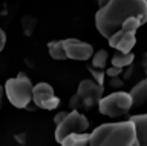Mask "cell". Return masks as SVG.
<instances>
[{"mask_svg":"<svg viewBox=\"0 0 147 146\" xmlns=\"http://www.w3.org/2000/svg\"><path fill=\"white\" fill-rule=\"evenodd\" d=\"M129 17H136L144 25L147 22V0H109L96 11L95 26L103 37L109 39L119 31Z\"/></svg>","mask_w":147,"mask_h":146,"instance_id":"cell-1","label":"cell"},{"mask_svg":"<svg viewBox=\"0 0 147 146\" xmlns=\"http://www.w3.org/2000/svg\"><path fill=\"white\" fill-rule=\"evenodd\" d=\"M136 141V128L132 120L103 123L89 132V146H132Z\"/></svg>","mask_w":147,"mask_h":146,"instance_id":"cell-2","label":"cell"},{"mask_svg":"<svg viewBox=\"0 0 147 146\" xmlns=\"http://www.w3.org/2000/svg\"><path fill=\"white\" fill-rule=\"evenodd\" d=\"M32 88L29 77L20 72L14 79H8L5 83V95L8 97L9 103L18 109H25L32 102Z\"/></svg>","mask_w":147,"mask_h":146,"instance_id":"cell-3","label":"cell"},{"mask_svg":"<svg viewBox=\"0 0 147 146\" xmlns=\"http://www.w3.org/2000/svg\"><path fill=\"white\" fill-rule=\"evenodd\" d=\"M103 95H104V86L95 83L90 79H84L78 85L77 94L72 95L71 100H69V108L72 111H78L80 106L89 109L95 105H98V102L103 98Z\"/></svg>","mask_w":147,"mask_h":146,"instance_id":"cell-4","label":"cell"},{"mask_svg":"<svg viewBox=\"0 0 147 146\" xmlns=\"http://www.w3.org/2000/svg\"><path fill=\"white\" fill-rule=\"evenodd\" d=\"M132 106L133 103H132L130 94L124 92V91H117V92L104 95L98 102L100 112L110 118H118L124 115V114H127Z\"/></svg>","mask_w":147,"mask_h":146,"instance_id":"cell-5","label":"cell"},{"mask_svg":"<svg viewBox=\"0 0 147 146\" xmlns=\"http://www.w3.org/2000/svg\"><path fill=\"white\" fill-rule=\"evenodd\" d=\"M89 129V120L84 114L80 111H69L67 115L63 118V122L55 128V140L58 143L72 134H83Z\"/></svg>","mask_w":147,"mask_h":146,"instance_id":"cell-6","label":"cell"},{"mask_svg":"<svg viewBox=\"0 0 147 146\" xmlns=\"http://www.w3.org/2000/svg\"><path fill=\"white\" fill-rule=\"evenodd\" d=\"M32 102L35 106L46 111H52L60 106V98L55 95L54 88L46 81H40L32 88Z\"/></svg>","mask_w":147,"mask_h":146,"instance_id":"cell-7","label":"cell"},{"mask_svg":"<svg viewBox=\"0 0 147 146\" xmlns=\"http://www.w3.org/2000/svg\"><path fill=\"white\" fill-rule=\"evenodd\" d=\"M64 45V51H66L67 58L71 60H89L94 56V48L90 43L83 42L78 39H64L63 40Z\"/></svg>","mask_w":147,"mask_h":146,"instance_id":"cell-8","label":"cell"},{"mask_svg":"<svg viewBox=\"0 0 147 146\" xmlns=\"http://www.w3.org/2000/svg\"><path fill=\"white\" fill-rule=\"evenodd\" d=\"M129 120H132L136 128L138 146H147V114H136V115H132Z\"/></svg>","mask_w":147,"mask_h":146,"instance_id":"cell-9","label":"cell"},{"mask_svg":"<svg viewBox=\"0 0 147 146\" xmlns=\"http://www.w3.org/2000/svg\"><path fill=\"white\" fill-rule=\"evenodd\" d=\"M130 97H132V103L135 105V106H141V105H144L147 102V77L146 79H142L141 81H138V83L133 86L130 89Z\"/></svg>","mask_w":147,"mask_h":146,"instance_id":"cell-10","label":"cell"},{"mask_svg":"<svg viewBox=\"0 0 147 146\" xmlns=\"http://www.w3.org/2000/svg\"><path fill=\"white\" fill-rule=\"evenodd\" d=\"M135 45H136L135 33H123L121 39H119V42H118L115 49H117L118 52H121V54H130Z\"/></svg>","mask_w":147,"mask_h":146,"instance_id":"cell-11","label":"cell"},{"mask_svg":"<svg viewBox=\"0 0 147 146\" xmlns=\"http://www.w3.org/2000/svg\"><path fill=\"white\" fill-rule=\"evenodd\" d=\"M48 51H49V56L52 57L54 60H67L63 40H54V42H49L48 43Z\"/></svg>","mask_w":147,"mask_h":146,"instance_id":"cell-12","label":"cell"},{"mask_svg":"<svg viewBox=\"0 0 147 146\" xmlns=\"http://www.w3.org/2000/svg\"><path fill=\"white\" fill-rule=\"evenodd\" d=\"M60 145L61 146H89V132L72 134V135L66 137Z\"/></svg>","mask_w":147,"mask_h":146,"instance_id":"cell-13","label":"cell"},{"mask_svg":"<svg viewBox=\"0 0 147 146\" xmlns=\"http://www.w3.org/2000/svg\"><path fill=\"white\" fill-rule=\"evenodd\" d=\"M133 58H135V56H133L132 52H130V54L117 52V54L112 57V66L124 69V68H129V66L132 65V63H133Z\"/></svg>","mask_w":147,"mask_h":146,"instance_id":"cell-14","label":"cell"},{"mask_svg":"<svg viewBox=\"0 0 147 146\" xmlns=\"http://www.w3.org/2000/svg\"><path fill=\"white\" fill-rule=\"evenodd\" d=\"M107 58H109L107 51L106 49H98L92 56V68H95V69H104L106 63H107Z\"/></svg>","mask_w":147,"mask_h":146,"instance_id":"cell-15","label":"cell"},{"mask_svg":"<svg viewBox=\"0 0 147 146\" xmlns=\"http://www.w3.org/2000/svg\"><path fill=\"white\" fill-rule=\"evenodd\" d=\"M37 28V19L35 17H32V16H25V17H22V29H23V33H25V35H29L34 33V29Z\"/></svg>","mask_w":147,"mask_h":146,"instance_id":"cell-16","label":"cell"},{"mask_svg":"<svg viewBox=\"0 0 147 146\" xmlns=\"http://www.w3.org/2000/svg\"><path fill=\"white\" fill-rule=\"evenodd\" d=\"M142 23L140 20L136 19V17H129L127 20H124V23L121 25V29L123 33H136V29L140 28Z\"/></svg>","mask_w":147,"mask_h":146,"instance_id":"cell-17","label":"cell"},{"mask_svg":"<svg viewBox=\"0 0 147 146\" xmlns=\"http://www.w3.org/2000/svg\"><path fill=\"white\" fill-rule=\"evenodd\" d=\"M89 71L92 72V75H94V81L95 83H98V85H101L103 86V83H104V77H106V74H104V71H101V69H95V68H89Z\"/></svg>","mask_w":147,"mask_h":146,"instance_id":"cell-18","label":"cell"},{"mask_svg":"<svg viewBox=\"0 0 147 146\" xmlns=\"http://www.w3.org/2000/svg\"><path fill=\"white\" fill-rule=\"evenodd\" d=\"M121 35H123V31L119 29V31H117L112 37H109L107 39V42H109V46L110 48H117V45H118V42H119V39H121Z\"/></svg>","mask_w":147,"mask_h":146,"instance_id":"cell-19","label":"cell"},{"mask_svg":"<svg viewBox=\"0 0 147 146\" xmlns=\"http://www.w3.org/2000/svg\"><path fill=\"white\" fill-rule=\"evenodd\" d=\"M104 74L107 75V77H110V79H113V77H118V75H121V74H123V69H121V68L110 66V68H107V69L104 71Z\"/></svg>","mask_w":147,"mask_h":146,"instance_id":"cell-20","label":"cell"},{"mask_svg":"<svg viewBox=\"0 0 147 146\" xmlns=\"http://www.w3.org/2000/svg\"><path fill=\"white\" fill-rule=\"evenodd\" d=\"M5 45H6V34H5L3 28H0V52L3 51Z\"/></svg>","mask_w":147,"mask_h":146,"instance_id":"cell-21","label":"cell"},{"mask_svg":"<svg viewBox=\"0 0 147 146\" xmlns=\"http://www.w3.org/2000/svg\"><path fill=\"white\" fill-rule=\"evenodd\" d=\"M110 85H112L113 88H121V86H123V80L119 79V77H113V79H110Z\"/></svg>","mask_w":147,"mask_h":146,"instance_id":"cell-22","label":"cell"},{"mask_svg":"<svg viewBox=\"0 0 147 146\" xmlns=\"http://www.w3.org/2000/svg\"><path fill=\"white\" fill-rule=\"evenodd\" d=\"M66 115H67V112H64V111H63V112H58L57 115L54 117V120H55V125H60V123L63 122V118L66 117Z\"/></svg>","mask_w":147,"mask_h":146,"instance_id":"cell-23","label":"cell"},{"mask_svg":"<svg viewBox=\"0 0 147 146\" xmlns=\"http://www.w3.org/2000/svg\"><path fill=\"white\" fill-rule=\"evenodd\" d=\"M142 68H144V71L147 74V52H144V56H142Z\"/></svg>","mask_w":147,"mask_h":146,"instance_id":"cell-24","label":"cell"},{"mask_svg":"<svg viewBox=\"0 0 147 146\" xmlns=\"http://www.w3.org/2000/svg\"><path fill=\"white\" fill-rule=\"evenodd\" d=\"M96 2H98V8H101V6H104L109 0H96Z\"/></svg>","mask_w":147,"mask_h":146,"instance_id":"cell-25","label":"cell"},{"mask_svg":"<svg viewBox=\"0 0 147 146\" xmlns=\"http://www.w3.org/2000/svg\"><path fill=\"white\" fill-rule=\"evenodd\" d=\"M2 97H3V89H2V86H0V106H2Z\"/></svg>","mask_w":147,"mask_h":146,"instance_id":"cell-26","label":"cell"},{"mask_svg":"<svg viewBox=\"0 0 147 146\" xmlns=\"http://www.w3.org/2000/svg\"><path fill=\"white\" fill-rule=\"evenodd\" d=\"M132 146H138V143H136V141H135V143H133V145H132Z\"/></svg>","mask_w":147,"mask_h":146,"instance_id":"cell-27","label":"cell"}]
</instances>
